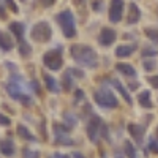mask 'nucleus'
I'll list each match as a JSON object with an SVG mask.
<instances>
[{
    "label": "nucleus",
    "instance_id": "dca6fc26",
    "mask_svg": "<svg viewBox=\"0 0 158 158\" xmlns=\"http://www.w3.org/2000/svg\"><path fill=\"white\" fill-rule=\"evenodd\" d=\"M10 30L13 32V35H15L19 41H22V36H24V25L21 22H11L10 24Z\"/></svg>",
    "mask_w": 158,
    "mask_h": 158
},
{
    "label": "nucleus",
    "instance_id": "0eeeda50",
    "mask_svg": "<svg viewBox=\"0 0 158 158\" xmlns=\"http://www.w3.org/2000/svg\"><path fill=\"white\" fill-rule=\"evenodd\" d=\"M123 15V0H111L109 6V21L111 22H118Z\"/></svg>",
    "mask_w": 158,
    "mask_h": 158
},
{
    "label": "nucleus",
    "instance_id": "39448f33",
    "mask_svg": "<svg viewBox=\"0 0 158 158\" xmlns=\"http://www.w3.org/2000/svg\"><path fill=\"white\" fill-rule=\"evenodd\" d=\"M43 62H44V65L49 70H54V71L60 70L62 65H63V60H62V56H60L59 51H49V52H46L44 57H43Z\"/></svg>",
    "mask_w": 158,
    "mask_h": 158
},
{
    "label": "nucleus",
    "instance_id": "cd10ccee",
    "mask_svg": "<svg viewBox=\"0 0 158 158\" xmlns=\"http://www.w3.org/2000/svg\"><path fill=\"white\" fill-rule=\"evenodd\" d=\"M149 82L155 87V89H158V76H153V77H150L149 79Z\"/></svg>",
    "mask_w": 158,
    "mask_h": 158
},
{
    "label": "nucleus",
    "instance_id": "423d86ee",
    "mask_svg": "<svg viewBox=\"0 0 158 158\" xmlns=\"http://www.w3.org/2000/svg\"><path fill=\"white\" fill-rule=\"evenodd\" d=\"M95 101L101 108H115L117 106V98L108 90H100L95 94Z\"/></svg>",
    "mask_w": 158,
    "mask_h": 158
},
{
    "label": "nucleus",
    "instance_id": "412c9836",
    "mask_svg": "<svg viewBox=\"0 0 158 158\" xmlns=\"http://www.w3.org/2000/svg\"><path fill=\"white\" fill-rule=\"evenodd\" d=\"M125 153H127L128 158H138L135 146H133V144H130V142H125Z\"/></svg>",
    "mask_w": 158,
    "mask_h": 158
},
{
    "label": "nucleus",
    "instance_id": "9b49d317",
    "mask_svg": "<svg viewBox=\"0 0 158 158\" xmlns=\"http://www.w3.org/2000/svg\"><path fill=\"white\" fill-rule=\"evenodd\" d=\"M128 131H130V135L133 136V139H135L138 144L142 142V138H144V130H142V127L135 125V123H130V125H128Z\"/></svg>",
    "mask_w": 158,
    "mask_h": 158
},
{
    "label": "nucleus",
    "instance_id": "f03ea898",
    "mask_svg": "<svg viewBox=\"0 0 158 158\" xmlns=\"http://www.w3.org/2000/svg\"><path fill=\"white\" fill-rule=\"evenodd\" d=\"M57 22L62 27V32L67 38H74L76 36V25H74V16L70 10H63L57 15Z\"/></svg>",
    "mask_w": 158,
    "mask_h": 158
},
{
    "label": "nucleus",
    "instance_id": "72a5a7b5",
    "mask_svg": "<svg viewBox=\"0 0 158 158\" xmlns=\"http://www.w3.org/2000/svg\"><path fill=\"white\" fill-rule=\"evenodd\" d=\"M21 2H25V0H21Z\"/></svg>",
    "mask_w": 158,
    "mask_h": 158
},
{
    "label": "nucleus",
    "instance_id": "7ed1b4c3",
    "mask_svg": "<svg viewBox=\"0 0 158 158\" xmlns=\"http://www.w3.org/2000/svg\"><path fill=\"white\" fill-rule=\"evenodd\" d=\"M30 35H32V38L35 40V41L46 43V41H49L51 36H52V29H51V25L48 22L41 21V22H38V24L33 25Z\"/></svg>",
    "mask_w": 158,
    "mask_h": 158
},
{
    "label": "nucleus",
    "instance_id": "b1692460",
    "mask_svg": "<svg viewBox=\"0 0 158 158\" xmlns=\"http://www.w3.org/2000/svg\"><path fill=\"white\" fill-rule=\"evenodd\" d=\"M24 158H38V152H33L30 149L24 150Z\"/></svg>",
    "mask_w": 158,
    "mask_h": 158
},
{
    "label": "nucleus",
    "instance_id": "7c9ffc66",
    "mask_svg": "<svg viewBox=\"0 0 158 158\" xmlns=\"http://www.w3.org/2000/svg\"><path fill=\"white\" fill-rule=\"evenodd\" d=\"M57 158H70V156H67V155H57Z\"/></svg>",
    "mask_w": 158,
    "mask_h": 158
},
{
    "label": "nucleus",
    "instance_id": "2eb2a0df",
    "mask_svg": "<svg viewBox=\"0 0 158 158\" xmlns=\"http://www.w3.org/2000/svg\"><path fill=\"white\" fill-rule=\"evenodd\" d=\"M115 70L120 71V73L125 74V76H131V77L136 76V70L131 67V65H128V63H117V65H115Z\"/></svg>",
    "mask_w": 158,
    "mask_h": 158
},
{
    "label": "nucleus",
    "instance_id": "6e6552de",
    "mask_svg": "<svg viewBox=\"0 0 158 158\" xmlns=\"http://www.w3.org/2000/svg\"><path fill=\"white\" fill-rule=\"evenodd\" d=\"M114 40H115V32L112 29H103L100 36H98V41L103 44V46H109L114 43Z\"/></svg>",
    "mask_w": 158,
    "mask_h": 158
},
{
    "label": "nucleus",
    "instance_id": "4468645a",
    "mask_svg": "<svg viewBox=\"0 0 158 158\" xmlns=\"http://www.w3.org/2000/svg\"><path fill=\"white\" fill-rule=\"evenodd\" d=\"M0 152H2L5 156H11L15 153V146L10 139H2L0 141Z\"/></svg>",
    "mask_w": 158,
    "mask_h": 158
},
{
    "label": "nucleus",
    "instance_id": "4be33fe9",
    "mask_svg": "<svg viewBox=\"0 0 158 158\" xmlns=\"http://www.w3.org/2000/svg\"><path fill=\"white\" fill-rule=\"evenodd\" d=\"M19 52H21V56H24V57H27L30 52H32V48L25 43V41H21L19 43Z\"/></svg>",
    "mask_w": 158,
    "mask_h": 158
},
{
    "label": "nucleus",
    "instance_id": "2f4dec72",
    "mask_svg": "<svg viewBox=\"0 0 158 158\" xmlns=\"http://www.w3.org/2000/svg\"><path fill=\"white\" fill-rule=\"evenodd\" d=\"M73 156H74V158H82V156H81V155H79V153H74Z\"/></svg>",
    "mask_w": 158,
    "mask_h": 158
},
{
    "label": "nucleus",
    "instance_id": "f3484780",
    "mask_svg": "<svg viewBox=\"0 0 158 158\" xmlns=\"http://www.w3.org/2000/svg\"><path fill=\"white\" fill-rule=\"evenodd\" d=\"M139 104L142 108H146V109H150L152 108V103H150V94L147 90H144L142 94L139 95Z\"/></svg>",
    "mask_w": 158,
    "mask_h": 158
},
{
    "label": "nucleus",
    "instance_id": "bb28decb",
    "mask_svg": "<svg viewBox=\"0 0 158 158\" xmlns=\"http://www.w3.org/2000/svg\"><path fill=\"white\" fill-rule=\"evenodd\" d=\"M144 67H146L147 71H150V70L155 68V62H147V60H146V62H144Z\"/></svg>",
    "mask_w": 158,
    "mask_h": 158
},
{
    "label": "nucleus",
    "instance_id": "20e7f679",
    "mask_svg": "<svg viewBox=\"0 0 158 158\" xmlns=\"http://www.w3.org/2000/svg\"><path fill=\"white\" fill-rule=\"evenodd\" d=\"M22 79L18 76V77H11V81L6 84V90H8V94L13 97V98H16V100H21L22 103H30V98L27 97L22 92Z\"/></svg>",
    "mask_w": 158,
    "mask_h": 158
},
{
    "label": "nucleus",
    "instance_id": "c756f323",
    "mask_svg": "<svg viewBox=\"0 0 158 158\" xmlns=\"http://www.w3.org/2000/svg\"><path fill=\"white\" fill-rule=\"evenodd\" d=\"M82 95H84V92H82V90H76V98L81 100V98H82Z\"/></svg>",
    "mask_w": 158,
    "mask_h": 158
},
{
    "label": "nucleus",
    "instance_id": "a211bd4d",
    "mask_svg": "<svg viewBox=\"0 0 158 158\" xmlns=\"http://www.w3.org/2000/svg\"><path fill=\"white\" fill-rule=\"evenodd\" d=\"M43 77H44V81H46V87H48V90H51V92H59V85H57V81L52 76H49V74H43Z\"/></svg>",
    "mask_w": 158,
    "mask_h": 158
},
{
    "label": "nucleus",
    "instance_id": "aec40b11",
    "mask_svg": "<svg viewBox=\"0 0 158 158\" xmlns=\"http://www.w3.org/2000/svg\"><path fill=\"white\" fill-rule=\"evenodd\" d=\"M18 131H19V136L21 138H24V139H29V141H35V136L33 135H30V131L25 128L24 125H19L18 127Z\"/></svg>",
    "mask_w": 158,
    "mask_h": 158
},
{
    "label": "nucleus",
    "instance_id": "5701e85b",
    "mask_svg": "<svg viewBox=\"0 0 158 158\" xmlns=\"http://www.w3.org/2000/svg\"><path fill=\"white\" fill-rule=\"evenodd\" d=\"M146 35L152 40V41H155V43H158V29H146Z\"/></svg>",
    "mask_w": 158,
    "mask_h": 158
},
{
    "label": "nucleus",
    "instance_id": "393cba45",
    "mask_svg": "<svg viewBox=\"0 0 158 158\" xmlns=\"http://www.w3.org/2000/svg\"><path fill=\"white\" fill-rule=\"evenodd\" d=\"M10 123H11L10 118H8L6 115H2V114H0V125H5V127H8Z\"/></svg>",
    "mask_w": 158,
    "mask_h": 158
},
{
    "label": "nucleus",
    "instance_id": "c85d7f7f",
    "mask_svg": "<svg viewBox=\"0 0 158 158\" xmlns=\"http://www.w3.org/2000/svg\"><path fill=\"white\" fill-rule=\"evenodd\" d=\"M150 150L158 153V142H155V141H150Z\"/></svg>",
    "mask_w": 158,
    "mask_h": 158
},
{
    "label": "nucleus",
    "instance_id": "9d476101",
    "mask_svg": "<svg viewBox=\"0 0 158 158\" xmlns=\"http://www.w3.org/2000/svg\"><path fill=\"white\" fill-rule=\"evenodd\" d=\"M139 19H141V11H139L138 5H136V3H130V8H128V16H127L128 24H136Z\"/></svg>",
    "mask_w": 158,
    "mask_h": 158
},
{
    "label": "nucleus",
    "instance_id": "473e14b6",
    "mask_svg": "<svg viewBox=\"0 0 158 158\" xmlns=\"http://www.w3.org/2000/svg\"><path fill=\"white\" fill-rule=\"evenodd\" d=\"M156 138H158V128H156Z\"/></svg>",
    "mask_w": 158,
    "mask_h": 158
},
{
    "label": "nucleus",
    "instance_id": "f257e3e1",
    "mask_svg": "<svg viewBox=\"0 0 158 158\" xmlns=\"http://www.w3.org/2000/svg\"><path fill=\"white\" fill-rule=\"evenodd\" d=\"M71 56L73 59L84 65V67H92V68H97L98 67V57H97V52L92 49L90 46L85 44H73L71 46Z\"/></svg>",
    "mask_w": 158,
    "mask_h": 158
},
{
    "label": "nucleus",
    "instance_id": "ddd939ff",
    "mask_svg": "<svg viewBox=\"0 0 158 158\" xmlns=\"http://www.w3.org/2000/svg\"><path fill=\"white\" fill-rule=\"evenodd\" d=\"M13 46H15V41H13V38L5 33V32H0V48L3 51H11Z\"/></svg>",
    "mask_w": 158,
    "mask_h": 158
},
{
    "label": "nucleus",
    "instance_id": "1a4fd4ad",
    "mask_svg": "<svg viewBox=\"0 0 158 158\" xmlns=\"http://www.w3.org/2000/svg\"><path fill=\"white\" fill-rule=\"evenodd\" d=\"M101 127V120L98 117H94L92 122L89 123V128H87V133H89V138L92 141H97V135H98V128Z\"/></svg>",
    "mask_w": 158,
    "mask_h": 158
},
{
    "label": "nucleus",
    "instance_id": "6ab92c4d",
    "mask_svg": "<svg viewBox=\"0 0 158 158\" xmlns=\"http://www.w3.org/2000/svg\"><path fill=\"white\" fill-rule=\"evenodd\" d=\"M112 85H114V87H115L118 92H120V95L125 98V101H127V103H130V104L133 103V101H131V97H130V94H128V92L123 89V85H122L120 82H118V81H112Z\"/></svg>",
    "mask_w": 158,
    "mask_h": 158
},
{
    "label": "nucleus",
    "instance_id": "a878e982",
    "mask_svg": "<svg viewBox=\"0 0 158 158\" xmlns=\"http://www.w3.org/2000/svg\"><path fill=\"white\" fill-rule=\"evenodd\" d=\"M6 3H8V6H10V10H11L13 13H18V11H19L18 6H16V3L13 2V0H6Z\"/></svg>",
    "mask_w": 158,
    "mask_h": 158
},
{
    "label": "nucleus",
    "instance_id": "f8f14e48",
    "mask_svg": "<svg viewBox=\"0 0 158 158\" xmlns=\"http://www.w3.org/2000/svg\"><path fill=\"white\" fill-rule=\"evenodd\" d=\"M136 51V44H122L115 49V56L117 57H128Z\"/></svg>",
    "mask_w": 158,
    "mask_h": 158
}]
</instances>
